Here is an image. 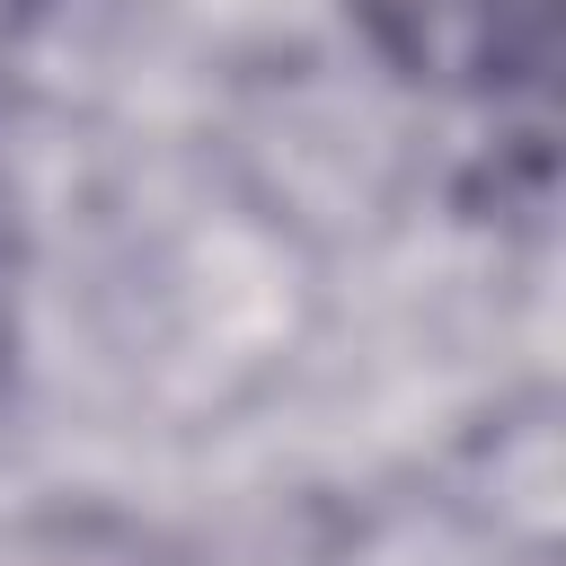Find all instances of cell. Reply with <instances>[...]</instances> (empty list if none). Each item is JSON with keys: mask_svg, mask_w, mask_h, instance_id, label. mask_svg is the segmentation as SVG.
<instances>
[{"mask_svg": "<svg viewBox=\"0 0 566 566\" xmlns=\"http://www.w3.org/2000/svg\"><path fill=\"white\" fill-rule=\"evenodd\" d=\"M354 18L416 80H478L504 53V0H354Z\"/></svg>", "mask_w": 566, "mask_h": 566, "instance_id": "obj_1", "label": "cell"}]
</instances>
